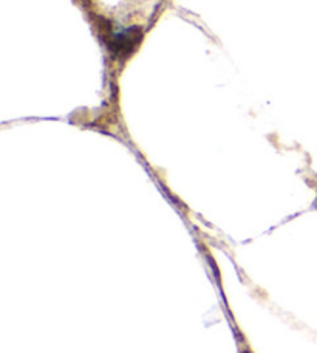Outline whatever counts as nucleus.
Wrapping results in <instances>:
<instances>
[{"label":"nucleus","instance_id":"obj_1","mask_svg":"<svg viewBox=\"0 0 317 353\" xmlns=\"http://www.w3.org/2000/svg\"><path fill=\"white\" fill-rule=\"evenodd\" d=\"M315 206H317V200H315Z\"/></svg>","mask_w":317,"mask_h":353}]
</instances>
